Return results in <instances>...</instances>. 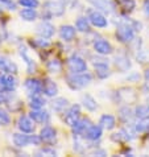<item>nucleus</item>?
Masks as SVG:
<instances>
[{"label":"nucleus","mask_w":149,"mask_h":157,"mask_svg":"<svg viewBox=\"0 0 149 157\" xmlns=\"http://www.w3.org/2000/svg\"><path fill=\"white\" fill-rule=\"evenodd\" d=\"M65 7L66 4L61 0H50L44 4V12H42V19L45 20H50L53 16H61L65 12Z\"/></svg>","instance_id":"1"},{"label":"nucleus","mask_w":149,"mask_h":157,"mask_svg":"<svg viewBox=\"0 0 149 157\" xmlns=\"http://www.w3.org/2000/svg\"><path fill=\"white\" fill-rule=\"evenodd\" d=\"M67 85L70 89L73 90H81L83 87L89 86L93 81V77H91L90 73H79V74H73V75H69L66 78Z\"/></svg>","instance_id":"2"},{"label":"nucleus","mask_w":149,"mask_h":157,"mask_svg":"<svg viewBox=\"0 0 149 157\" xmlns=\"http://www.w3.org/2000/svg\"><path fill=\"white\" fill-rule=\"evenodd\" d=\"M67 66H69V70L71 71L73 74H79V73L87 71L86 61L83 59L82 57H79V56H77V54H73L71 57H69Z\"/></svg>","instance_id":"3"},{"label":"nucleus","mask_w":149,"mask_h":157,"mask_svg":"<svg viewBox=\"0 0 149 157\" xmlns=\"http://www.w3.org/2000/svg\"><path fill=\"white\" fill-rule=\"evenodd\" d=\"M81 116V107L79 104H73V106H69V108L65 111L63 115V121L70 127H73L74 124L79 120Z\"/></svg>","instance_id":"4"},{"label":"nucleus","mask_w":149,"mask_h":157,"mask_svg":"<svg viewBox=\"0 0 149 157\" xmlns=\"http://www.w3.org/2000/svg\"><path fill=\"white\" fill-rule=\"evenodd\" d=\"M87 19H89L90 23L96 28H106L108 25V21L106 19V16H104L102 12L98 11V10L89 11V16H87Z\"/></svg>","instance_id":"5"},{"label":"nucleus","mask_w":149,"mask_h":157,"mask_svg":"<svg viewBox=\"0 0 149 157\" xmlns=\"http://www.w3.org/2000/svg\"><path fill=\"white\" fill-rule=\"evenodd\" d=\"M36 32L42 38H50L54 34V25H52L49 21H42L36 27Z\"/></svg>","instance_id":"6"},{"label":"nucleus","mask_w":149,"mask_h":157,"mask_svg":"<svg viewBox=\"0 0 149 157\" xmlns=\"http://www.w3.org/2000/svg\"><path fill=\"white\" fill-rule=\"evenodd\" d=\"M24 87L29 93V95H36L42 93V82L38 79H34V78H29V79L25 81Z\"/></svg>","instance_id":"7"},{"label":"nucleus","mask_w":149,"mask_h":157,"mask_svg":"<svg viewBox=\"0 0 149 157\" xmlns=\"http://www.w3.org/2000/svg\"><path fill=\"white\" fill-rule=\"evenodd\" d=\"M102 135H103V128L100 127V125L91 124L90 127L87 128L86 132L83 133V136H85V139H87V140H90V141H96L102 137Z\"/></svg>","instance_id":"8"},{"label":"nucleus","mask_w":149,"mask_h":157,"mask_svg":"<svg viewBox=\"0 0 149 157\" xmlns=\"http://www.w3.org/2000/svg\"><path fill=\"white\" fill-rule=\"evenodd\" d=\"M34 121L28 116H20L17 121V128L24 133H33L34 132Z\"/></svg>","instance_id":"9"},{"label":"nucleus","mask_w":149,"mask_h":157,"mask_svg":"<svg viewBox=\"0 0 149 157\" xmlns=\"http://www.w3.org/2000/svg\"><path fill=\"white\" fill-rule=\"evenodd\" d=\"M91 6L95 7V10H98L104 13H111L113 11V4L109 0H87Z\"/></svg>","instance_id":"10"},{"label":"nucleus","mask_w":149,"mask_h":157,"mask_svg":"<svg viewBox=\"0 0 149 157\" xmlns=\"http://www.w3.org/2000/svg\"><path fill=\"white\" fill-rule=\"evenodd\" d=\"M17 65L6 57H0V74H16Z\"/></svg>","instance_id":"11"},{"label":"nucleus","mask_w":149,"mask_h":157,"mask_svg":"<svg viewBox=\"0 0 149 157\" xmlns=\"http://www.w3.org/2000/svg\"><path fill=\"white\" fill-rule=\"evenodd\" d=\"M94 50L100 56H107L112 53V46L107 40L100 38V40L94 42Z\"/></svg>","instance_id":"12"},{"label":"nucleus","mask_w":149,"mask_h":157,"mask_svg":"<svg viewBox=\"0 0 149 157\" xmlns=\"http://www.w3.org/2000/svg\"><path fill=\"white\" fill-rule=\"evenodd\" d=\"M29 117L34 121V123H40V124H46L50 119L49 112L42 111L41 108L40 110H32V112L29 114Z\"/></svg>","instance_id":"13"},{"label":"nucleus","mask_w":149,"mask_h":157,"mask_svg":"<svg viewBox=\"0 0 149 157\" xmlns=\"http://www.w3.org/2000/svg\"><path fill=\"white\" fill-rule=\"evenodd\" d=\"M42 93L46 95V97H50V98H53L57 95V93H58V86L55 85V82L54 81H52V79H45L42 82Z\"/></svg>","instance_id":"14"},{"label":"nucleus","mask_w":149,"mask_h":157,"mask_svg":"<svg viewBox=\"0 0 149 157\" xmlns=\"http://www.w3.org/2000/svg\"><path fill=\"white\" fill-rule=\"evenodd\" d=\"M75 28L71 27V25H62L59 29V37L61 40L66 41V42H70L75 38Z\"/></svg>","instance_id":"15"},{"label":"nucleus","mask_w":149,"mask_h":157,"mask_svg":"<svg viewBox=\"0 0 149 157\" xmlns=\"http://www.w3.org/2000/svg\"><path fill=\"white\" fill-rule=\"evenodd\" d=\"M19 53H20V56H21V58H23V59L25 61V63H27V70H28V73L32 74V73L36 71V67H37V66H36V62H34V61L28 56L27 48H25V46H20Z\"/></svg>","instance_id":"16"},{"label":"nucleus","mask_w":149,"mask_h":157,"mask_svg":"<svg viewBox=\"0 0 149 157\" xmlns=\"http://www.w3.org/2000/svg\"><path fill=\"white\" fill-rule=\"evenodd\" d=\"M52 108L58 114H62L69 108V100L66 98H55L52 102Z\"/></svg>","instance_id":"17"},{"label":"nucleus","mask_w":149,"mask_h":157,"mask_svg":"<svg viewBox=\"0 0 149 157\" xmlns=\"http://www.w3.org/2000/svg\"><path fill=\"white\" fill-rule=\"evenodd\" d=\"M90 125H91V123L89 119H81L79 117V120L73 125V132H74V135H82L83 136V133L86 132Z\"/></svg>","instance_id":"18"},{"label":"nucleus","mask_w":149,"mask_h":157,"mask_svg":"<svg viewBox=\"0 0 149 157\" xmlns=\"http://www.w3.org/2000/svg\"><path fill=\"white\" fill-rule=\"evenodd\" d=\"M13 144L17 148H24V147H28L30 145V141H29V135H25L24 132L21 133H13Z\"/></svg>","instance_id":"19"},{"label":"nucleus","mask_w":149,"mask_h":157,"mask_svg":"<svg viewBox=\"0 0 149 157\" xmlns=\"http://www.w3.org/2000/svg\"><path fill=\"white\" fill-rule=\"evenodd\" d=\"M40 136L42 139V141L45 143H52L55 139V129L53 127H50V125H46V127H44L40 132Z\"/></svg>","instance_id":"20"},{"label":"nucleus","mask_w":149,"mask_h":157,"mask_svg":"<svg viewBox=\"0 0 149 157\" xmlns=\"http://www.w3.org/2000/svg\"><path fill=\"white\" fill-rule=\"evenodd\" d=\"M99 125L102 128L104 129H113L115 128V125H116V120H115V117H113L112 115H103L102 117H100V120H99Z\"/></svg>","instance_id":"21"},{"label":"nucleus","mask_w":149,"mask_h":157,"mask_svg":"<svg viewBox=\"0 0 149 157\" xmlns=\"http://www.w3.org/2000/svg\"><path fill=\"white\" fill-rule=\"evenodd\" d=\"M129 95H135V93H133L132 89H127V87H124V89H120L119 91H116L117 99L121 100V102H124V103L135 102V99H133V98H129Z\"/></svg>","instance_id":"22"},{"label":"nucleus","mask_w":149,"mask_h":157,"mask_svg":"<svg viewBox=\"0 0 149 157\" xmlns=\"http://www.w3.org/2000/svg\"><path fill=\"white\" fill-rule=\"evenodd\" d=\"M82 103L86 110H89V111H95L96 108H98V103H96V100L91 97L90 94L82 95Z\"/></svg>","instance_id":"23"},{"label":"nucleus","mask_w":149,"mask_h":157,"mask_svg":"<svg viewBox=\"0 0 149 157\" xmlns=\"http://www.w3.org/2000/svg\"><path fill=\"white\" fill-rule=\"evenodd\" d=\"M115 66L119 69L120 71H127L131 67L129 58L125 57V56H117L115 58Z\"/></svg>","instance_id":"24"},{"label":"nucleus","mask_w":149,"mask_h":157,"mask_svg":"<svg viewBox=\"0 0 149 157\" xmlns=\"http://www.w3.org/2000/svg\"><path fill=\"white\" fill-rule=\"evenodd\" d=\"M133 112L137 119H149V104H139Z\"/></svg>","instance_id":"25"},{"label":"nucleus","mask_w":149,"mask_h":157,"mask_svg":"<svg viewBox=\"0 0 149 157\" xmlns=\"http://www.w3.org/2000/svg\"><path fill=\"white\" fill-rule=\"evenodd\" d=\"M45 99H42L40 97V94H36V95H30V99H29V106L32 110H40L45 106Z\"/></svg>","instance_id":"26"},{"label":"nucleus","mask_w":149,"mask_h":157,"mask_svg":"<svg viewBox=\"0 0 149 157\" xmlns=\"http://www.w3.org/2000/svg\"><path fill=\"white\" fill-rule=\"evenodd\" d=\"M132 127L136 133L149 132V119H140L137 123H132Z\"/></svg>","instance_id":"27"},{"label":"nucleus","mask_w":149,"mask_h":157,"mask_svg":"<svg viewBox=\"0 0 149 157\" xmlns=\"http://www.w3.org/2000/svg\"><path fill=\"white\" fill-rule=\"evenodd\" d=\"M37 11L34 10V8H25V10L20 11V17L25 21H34L37 19Z\"/></svg>","instance_id":"28"},{"label":"nucleus","mask_w":149,"mask_h":157,"mask_svg":"<svg viewBox=\"0 0 149 157\" xmlns=\"http://www.w3.org/2000/svg\"><path fill=\"white\" fill-rule=\"evenodd\" d=\"M133 116H135V112L129 107H123L119 110V117L123 123H129Z\"/></svg>","instance_id":"29"},{"label":"nucleus","mask_w":149,"mask_h":157,"mask_svg":"<svg viewBox=\"0 0 149 157\" xmlns=\"http://www.w3.org/2000/svg\"><path fill=\"white\" fill-rule=\"evenodd\" d=\"M90 20L87 17H78L75 21V28L79 32H90Z\"/></svg>","instance_id":"30"},{"label":"nucleus","mask_w":149,"mask_h":157,"mask_svg":"<svg viewBox=\"0 0 149 157\" xmlns=\"http://www.w3.org/2000/svg\"><path fill=\"white\" fill-rule=\"evenodd\" d=\"M95 66V73H96V77L100 78V79H104V78L109 77V70H108V65L106 63H102V65H94Z\"/></svg>","instance_id":"31"},{"label":"nucleus","mask_w":149,"mask_h":157,"mask_svg":"<svg viewBox=\"0 0 149 157\" xmlns=\"http://www.w3.org/2000/svg\"><path fill=\"white\" fill-rule=\"evenodd\" d=\"M46 67L48 70H49L50 73H59L61 70H62V65H61V62L58 59H50L49 62L46 63Z\"/></svg>","instance_id":"32"},{"label":"nucleus","mask_w":149,"mask_h":157,"mask_svg":"<svg viewBox=\"0 0 149 157\" xmlns=\"http://www.w3.org/2000/svg\"><path fill=\"white\" fill-rule=\"evenodd\" d=\"M11 123V116L7 110L0 107V125H8Z\"/></svg>","instance_id":"33"},{"label":"nucleus","mask_w":149,"mask_h":157,"mask_svg":"<svg viewBox=\"0 0 149 157\" xmlns=\"http://www.w3.org/2000/svg\"><path fill=\"white\" fill-rule=\"evenodd\" d=\"M37 156H49V157H53L57 156V152L53 149V148H49V147H44L41 149H38L36 152Z\"/></svg>","instance_id":"34"},{"label":"nucleus","mask_w":149,"mask_h":157,"mask_svg":"<svg viewBox=\"0 0 149 157\" xmlns=\"http://www.w3.org/2000/svg\"><path fill=\"white\" fill-rule=\"evenodd\" d=\"M0 10L15 11L16 10V3L12 2V0H0Z\"/></svg>","instance_id":"35"},{"label":"nucleus","mask_w":149,"mask_h":157,"mask_svg":"<svg viewBox=\"0 0 149 157\" xmlns=\"http://www.w3.org/2000/svg\"><path fill=\"white\" fill-rule=\"evenodd\" d=\"M19 4L25 8H36L38 7V0H19Z\"/></svg>","instance_id":"36"},{"label":"nucleus","mask_w":149,"mask_h":157,"mask_svg":"<svg viewBox=\"0 0 149 157\" xmlns=\"http://www.w3.org/2000/svg\"><path fill=\"white\" fill-rule=\"evenodd\" d=\"M29 141L30 145H40L42 143L41 136H37V135H29Z\"/></svg>","instance_id":"37"},{"label":"nucleus","mask_w":149,"mask_h":157,"mask_svg":"<svg viewBox=\"0 0 149 157\" xmlns=\"http://www.w3.org/2000/svg\"><path fill=\"white\" fill-rule=\"evenodd\" d=\"M120 3H121V6L124 7L125 10H128V11H132L135 8V2L133 0H120Z\"/></svg>","instance_id":"38"},{"label":"nucleus","mask_w":149,"mask_h":157,"mask_svg":"<svg viewBox=\"0 0 149 157\" xmlns=\"http://www.w3.org/2000/svg\"><path fill=\"white\" fill-rule=\"evenodd\" d=\"M10 99H11V95L8 94V91H3V93H0V106H2V104H7Z\"/></svg>","instance_id":"39"},{"label":"nucleus","mask_w":149,"mask_h":157,"mask_svg":"<svg viewBox=\"0 0 149 157\" xmlns=\"http://www.w3.org/2000/svg\"><path fill=\"white\" fill-rule=\"evenodd\" d=\"M144 77H145V83H144V86H143V90L145 91V93H149V69L145 70Z\"/></svg>","instance_id":"40"},{"label":"nucleus","mask_w":149,"mask_h":157,"mask_svg":"<svg viewBox=\"0 0 149 157\" xmlns=\"http://www.w3.org/2000/svg\"><path fill=\"white\" fill-rule=\"evenodd\" d=\"M90 155L91 156H107V152L103 149H95L94 152H91Z\"/></svg>","instance_id":"41"},{"label":"nucleus","mask_w":149,"mask_h":157,"mask_svg":"<svg viewBox=\"0 0 149 157\" xmlns=\"http://www.w3.org/2000/svg\"><path fill=\"white\" fill-rule=\"evenodd\" d=\"M93 63L94 65H102V63L108 65V61L104 59V58H93Z\"/></svg>","instance_id":"42"},{"label":"nucleus","mask_w":149,"mask_h":157,"mask_svg":"<svg viewBox=\"0 0 149 157\" xmlns=\"http://www.w3.org/2000/svg\"><path fill=\"white\" fill-rule=\"evenodd\" d=\"M6 91V86H4V79H3V74H0V93Z\"/></svg>","instance_id":"43"},{"label":"nucleus","mask_w":149,"mask_h":157,"mask_svg":"<svg viewBox=\"0 0 149 157\" xmlns=\"http://www.w3.org/2000/svg\"><path fill=\"white\" fill-rule=\"evenodd\" d=\"M144 12L149 16V0H145V2H144Z\"/></svg>","instance_id":"44"},{"label":"nucleus","mask_w":149,"mask_h":157,"mask_svg":"<svg viewBox=\"0 0 149 157\" xmlns=\"http://www.w3.org/2000/svg\"><path fill=\"white\" fill-rule=\"evenodd\" d=\"M128 79H129V81H135V79H136V81H139V79H140V75H139L137 73H133L131 77H128Z\"/></svg>","instance_id":"45"},{"label":"nucleus","mask_w":149,"mask_h":157,"mask_svg":"<svg viewBox=\"0 0 149 157\" xmlns=\"http://www.w3.org/2000/svg\"><path fill=\"white\" fill-rule=\"evenodd\" d=\"M147 103H148V104H149V98H148V99H147Z\"/></svg>","instance_id":"46"}]
</instances>
